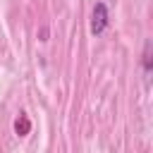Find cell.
Instances as JSON below:
<instances>
[{
	"label": "cell",
	"instance_id": "obj_1",
	"mask_svg": "<svg viewBox=\"0 0 153 153\" xmlns=\"http://www.w3.org/2000/svg\"><path fill=\"white\" fill-rule=\"evenodd\" d=\"M108 24H110L108 5H105V2H96V5H93V10H91V33H93V36L105 33Z\"/></svg>",
	"mask_w": 153,
	"mask_h": 153
},
{
	"label": "cell",
	"instance_id": "obj_2",
	"mask_svg": "<svg viewBox=\"0 0 153 153\" xmlns=\"http://www.w3.org/2000/svg\"><path fill=\"white\" fill-rule=\"evenodd\" d=\"M153 43L151 41H146L143 43V53H141V69H143V81H146V86L151 84V72H153Z\"/></svg>",
	"mask_w": 153,
	"mask_h": 153
},
{
	"label": "cell",
	"instance_id": "obj_3",
	"mask_svg": "<svg viewBox=\"0 0 153 153\" xmlns=\"http://www.w3.org/2000/svg\"><path fill=\"white\" fill-rule=\"evenodd\" d=\"M29 129H31V122H29V117L22 112V115L14 120V131H17V136H26Z\"/></svg>",
	"mask_w": 153,
	"mask_h": 153
},
{
	"label": "cell",
	"instance_id": "obj_4",
	"mask_svg": "<svg viewBox=\"0 0 153 153\" xmlns=\"http://www.w3.org/2000/svg\"><path fill=\"white\" fill-rule=\"evenodd\" d=\"M41 41H48V29H45V26L41 29Z\"/></svg>",
	"mask_w": 153,
	"mask_h": 153
}]
</instances>
